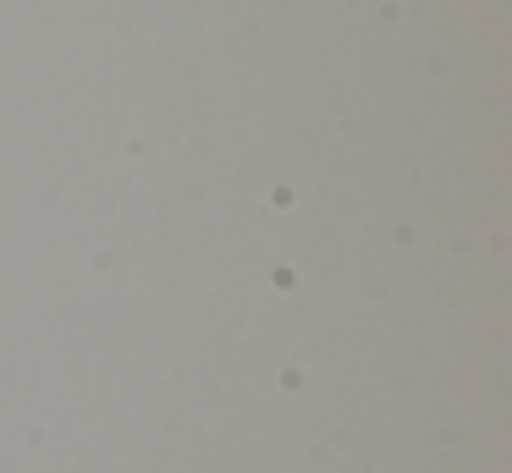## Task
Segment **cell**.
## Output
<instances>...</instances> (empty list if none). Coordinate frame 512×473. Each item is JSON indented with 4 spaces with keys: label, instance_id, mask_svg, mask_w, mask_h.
Here are the masks:
<instances>
[]
</instances>
